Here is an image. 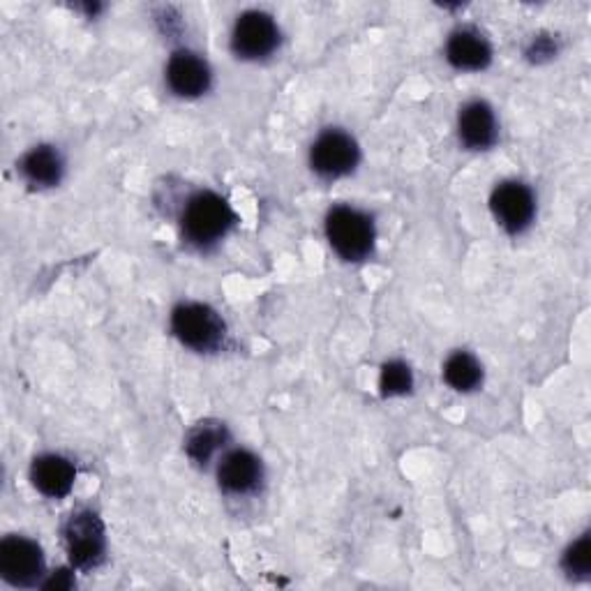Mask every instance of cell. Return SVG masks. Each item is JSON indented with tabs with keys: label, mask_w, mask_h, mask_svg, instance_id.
I'll use <instances>...</instances> for the list:
<instances>
[{
	"label": "cell",
	"mask_w": 591,
	"mask_h": 591,
	"mask_svg": "<svg viewBox=\"0 0 591 591\" xmlns=\"http://www.w3.org/2000/svg\"><path fill=\"white\" fill-rule=\"evenodd\" d=\"M310 165L324 178H340L358 165V146L347 133L328 130L315 141Z\"/></svg>",
	"instance_id": "7"
},
{
	"label": "cell",
	"mask_w": 591,
	"mask_h": 591,
	"mask_svg": "<svg viewBox=\"0 0 591 591\" xmlns=\"http://www.w3.org/2000/svg\"><path fill=\"white\" fill-rule=\"evenodd\" d=\"M563 569L569 576L587 578L591 571V541L589 534H584L578 543L571 546V550L563 555Z\"/></svg>",
	"instance_id": "18"
},
{
	"label": "cell",
	"mask_w": 591,
	"mask_h": 591,
	"mask_svg": "<svg viewBox=\"0 0 591 591\" xmlns=\"http://www.w3.org/2000/svg\"><path fill=\"white\" fill-rule=\"evenodd\" d=\"M74 467L70 465V460L61 455H42L35 460V465L31 469V478L38 490L46 497L61 499L65 497L72 485H74Z\"/></svg>",
	"instance_id": "12"
},
{
	"label": "cell",
	"mask_w": 591,
	"mask_h": 591,
	"mask_svg": "<svg viewBox=\"0 0 591 591\" xmlns=\"http://www.w3.org/2000/svg\"><path fill=\"white\" fill-rule=\"evenodd\" d=\"M0 573L14 587H31L44 573V557L38 543L10 536L0 543Z\"/></svg>",
	"instance_id": "4"
},
{
	"label": "cell",
	"mask_w": 591,
	"mask_h": 591,
	"mask_svg": "<svg viewBox=\"0 0 591 591\" xmlns=\"http://www.w3.org/2000/svg\"><path fill=\"white\" fill-rule=\"evenodd\" d=\"M326 236L342 260L361 262L374 245V226L366 213L338 205L326 218Z\"/></svg>",
	"instance_id": "1"
},
{
	"label": "cell",
	"mask_w": 591,
	"mask_h": 591,
	"mask_svg": "<svg viewBox=\"0 0 591 591\" xmlns=\"http://www.w3.org/2000/svg\"><path fill=\"white\" fill-rule=\"evenodd\" d=\"M555 44L548 40V38H538L534 44H531V49H529V56L531 59H541V56H552L555 54Z\"/></svg>",
	"instance_id": "19"
},
{
	"label": "cell",
	"mask_w": 591,
	"mask_h": 591,
	"mask_svg": "<svg viewBox=\"0 0 591 591\" xmlns=\"http://www.w3.org/2000/svg\"><path fill=\"white\" fill-rule=\"evenodd\" d=\"M220 485L226 493L245 495L262 481V462L247 451H231L222 457L218 469Z\"/></svg>",
	"instance_id": "10"
},
{
	"label": "cell",
	"mask_w": 591,
	"mask_h": 591,
	"mask_svg": "<svg viewBox=\"0 0 591 591\" xmlns=\"http://www.w3.org/2000/svg\"><path fill=\"white\" fill-rule=\"evenodd\" d=\"M167 82L176 95L197 97L209 91L211 70L190 51H178L167 65Z\"/></svg>",
	"instance_id": "9"
},
{
	"label": "cell",
	"mask_w": 591,
	"mask_h": 591,
	"mask_svg": "<svg viewBox=\"0 0 591 591\" xmlns=\"http://www.w3.org/2000/svg\"><path fill=\"white\" fill-rule=\"evenodd\" d=\"M21 171L31 186L51 188L61 181L63 160L59 156V150H54L51 146H38L23 158Z\"/></svg>",
	"instance_id": "14"
},
{
	"label": "cell",
	"mask_w": 591,
	"mask_h": 591,
	"mask_svg": "<svg viewBox=\"0 0 591 591\" xmlns=\"http://www.w3.org/2000/svg\"><path fill=\"white\" fill-rule=\"evenodd\" d=\"M279 33L275 21L264 12H245L239 17L234 25V35H231V46H234L236 56L256 61L266 59L271 51L277 46Z\"/></svg>",
	"instance_id": "6"
},
{
	"label": "cell",
	"mask_w": 591,
	"mask_h": 591,
	"mask_svg": "<svg viewBox=\"0 0 591 591\" xmlns=\"http://www.w3.org/2000/svg\"><path fill=\"white\" fill-rule=\"evenodd\" d=\"M446 59L457 70H483L490 65L493 51L474 31H457L446 44Z\"/></svg>",
	"instance_id": "13"
},
{
	"label": "cell",
	"mask_w": 591,
	"mask_h": 591,
	"mask_svg": "<svg viewBox=\"0 0 591 591\" xmlns=\"http://www.w3.org/2000/svg\"><path fill=\"white\" fill-rule=\"evenodd\" d=\"M460 139L465 146L483 150V148H490L497 139V120L495 114L490 109V105H485V102L476 99L469 102V105L460 112Z\"/></svg>",
	"instance_id": "11"
},
{
	"label": "cell",
	"mask_w": 591,
	"mask_h": 591,
	"mask_svg": "<svg viewBox=\"0 0 591 591\" xmlns=\"http://www.w3.org/2000/svg\"><path fill=\"white\" fill-rule=\"evenodd\" d=\"M444 377L451 389L467 393V391H474L483 381V370L474 356H469L467 351H457L446 361Z\"/></svg>",
	"instance_id": "15"
},
{
	"label": "cell",
	"mask_w": 591,
	"mask_h": 591,
	"mask_svg": "<svg viewBox=\"0 0 591 591\" xmlns=\"http://www.w3.org/2000/svg\"><path fill=\"white\" fill-rule=\"evenodd\" d=\"M65 541L74 567L91 569L105 552V527L91 510H82L70 518L65 527Z\"/></svg>",
	"instance_id": "5"
},
{
	"label": "cell",
	"mask_w": 591,
	"mask_h": 591,
	"mask_svg": "<svg viewBox=\"0 0 591 591\" xmlns=\"http://www.w3.org/2000/svg\"><path fill=\"white\" fill-rule=\"evenodd\" d=\"M493 213L499 220V224L510 231V234H518V231L527 229L534 211H536V203H534V194L527 186L516 183V181H508L502 183L495 192H493Z\"/></svg>",
	"instance_id": "8"
},
{
	"label": "cell",
	"mask_w": 591,
	"mask_h": 591,
	"mask_svg": "<svg viewBox=\"0 0 591 591\" xmlns=\"http://www.w3.org/2000/svg\"><path fill=\"white\" fill-rule=\"evenodd\" d=\"M226 442V430L220 423L205 421L199 428L190 432L188 440V455L199 462V465H205L211 460V455Z\"/></svg>",
	"instance_id": "16"
},
{
	"label": "cell",
	"mask_w": 591,
	"mask_h": 591,
	"mask_svg": "<svg viewBox=\"0 0 591 591\" xmlns=\"http://www.w3.org/2000/svg\"><path fill=\"white\" fill-rule=\"evenodd\" d=\"M411 383H414V379H411V370L402 361H393L389 366H383L379 387H381V393L387 398L409 393Z\"/></svg>",
	"instance_id": "17"
},
{
	"label": "cell",
	"mask_w": 591,
	"mask_h": 591,
	"mask_svg": "<svg viewBox=\"0 0 591 591\" xmlns=\"http://www.w3.org/2000/svg\"><path fill=\"white\" fill-rule=\"evenodd\" d=\"M176 338L197 351H213L224 340V324L209 305L188 303L178 305L171 317Z\"/></svg>",
	"instance_id": "3"
},
{
	"label": "cell",
	"mask_w": 591,
	"mask_h": 591,
	"mask_svg": "<svg viewBox=\"0 0 591 591\" xmlns=\"http://www.w3.org/2000/svg\"><path fill=\"white\" fill-rule=\"evenodd\" d=\"M231 224H234V213H231L229 203L213 192H199L186 205L183 231L194 245L220 241Z\"/></svg>",
	"instance_id": "2"
}]
</instances>
